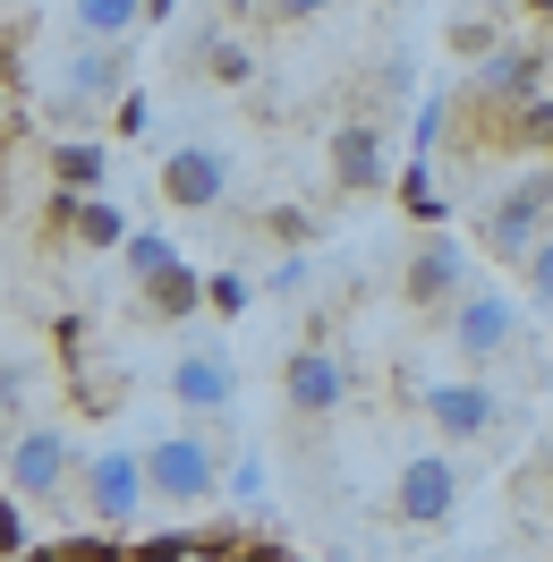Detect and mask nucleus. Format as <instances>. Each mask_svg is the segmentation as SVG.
I'll return each mask as SVG.
<instances>
[{
	"instance_id": "16",
	"label": "nucleus",
	"mask_w": 553,
	"mask_h": 562,
	"mask_svg": "<svg viewBox=\"0 0 553 562\" xmlns=\"http://www.w3.org/2000/svg\"><path fill=\"white\" fill-rule=\"evenodd\" d=\"M477 86L485 94H511V103H537V52H485Z\"/></svg>"
},
{
	"instance_id": "8",
	"label": "nucleus",
	"mask_w": 553,
	"mask_h": 562,
	"mask_svg": "<svg viewBox=\"0 0 553 562\" xmlns=\"http://www.w3.org/2000/svg\"><path fill=\"white\" fill-rule=\"evenodd\" d=\"M281 401L298 409V418H332L349 401V367L332 350H290V367H281Z\"/></svg>"
},
{
	"instance_id": "15",
	"label": "nucleus",
	"mask_w": 553,
	"mask_h": 562,
	"mask_svg": "<svg viewBox=\"0 0 553 562\" xmlns=\"http://www.w3.org/2000/svg\"><path fill=\"white\" fill-rule=\"evenodd\" d=\"M43 162H52V179H60V188H77V196H103V179H111V145H103V137H60L52 154H43Z\"/></svg>"
},
{
	"instance_id": "18",
	"label": "nucleus",
	"mask_w": 553,
	"mask_h": 562,
	"mask_svg": "<svg viewBox=\"0 0 553 562\" xmlns=\"http://www.w3.org/2000/svg\"><path fill=\"white\" fill-rule=\"evenodd\" d=\"M26 392H35V367H26V350H9L0 358V418L9 426H26Z\"/></svg>"
},
{
	"instance_id": "25",
	"label": "nucleus",
	"mask_w": 553,
	"mask_h": 562,
	"mask_svg": "<svg viewBox=\"0 0 553 562\" xmlns=\"http://www.w3.org/2000/svg\"><path fill=\"white\" fill-rule=\"evenodd\" d=\"M230 503H264V469H256V460H239V469H230Z\"/></svg>"
},
{
	"instance_id": "10",
	"label": "nucleus",
	"mask_w": 553,
	"mask_h": 562,
	"mask_svg": "<svg viewBox=\"0 0 553 562\" xmlns=\"http://www.w3.org/2000/svg\"><path fill=\"white\" fill-rule=\"evenodd\" d=\"M426 418L443 426V443H477V435H494L503 409H494V392H485V384H435V392H426Z\"/></svg>"
},
{
	"instance_id": "11",
	"label": "nucleus",
	"mask_w": 553,
	"mask_h": 562,
	"mask_svg": "<svg viewBox=\"0 0 553 562\" xmlns=\"http://www.w3.org/2000/svg\"><path fill=\"white\" fill-rule=\"evenodd\" d=\"M469 290V256L451 239H426V247H409V299L417 307H451Z\"/></svg>"
},
{
	"instance_id": "19",
	"label": "nucleus",
	"mask_w": 553,
	"mask_h": 562,
	"mask_svg": "<svg viewBox=\"0 0 553 562\" xmlns=\"http://www.w3.org/2000/svg\"><path fill=\"white\" fill-rule=\"evenodd\" d=\"M171 265H179V247L162 239V231H128V273H137V281L171 273Z\"/></svg>"
},
{
	"instance_id": "22",
	"label": "nucleus",
	"mask_w": 553,
	"mask_h": 562,
	"mask_svg": "<svg viewBox=\"0 0 553 562\" xmlns=\"http://www.w3.org/2000/svg\"><path fill=\"white\" fill-rule=\"evenodd\" d=\"M247 299H256L247 273H213V307H222V316H247Z\"/></svg>"
},
{
	"instance_id": "21",
	"label": "nucleus",
	"mask_w": 553,
	"mask_h": 562,
	"mask_svg": "<svg viewBox=\"0 0 553 562\" xmlns=\"http://www.w3.org/2000/svg\"><path fill=\"white\" fill-rule=\"evenodd\" d=\"M528 299H537V307H553V231L528 247Z\"/></svg>"
},
{
	"instance_id": "9",
	"label": "nucleus",
	"mask_w": 553,
	"mask_h": 562,
	"mask_svg": "<svg viewBox=\"0 0 553 562\" xmlns=\"http://www.w3.org/2000/svg\"><path fill=\"white\" fill-rule=\"evenodd\" d=\"M324 154H332V188H349V196H366V188L392 179V145H383L375 120H341Z\"/></svg>"
},
{
	"instance_id": "12",
	"label": "nucleus",
	"mask_w": 553,
	"mask_h": 562,
	"mask_svg": "<svg viewBox=\"0 0 553 562\" xmlns=\"http://www.w3.org/2000/svg\"><path fill=\"white\" fill-rule=\"evenodd\" d=\"M171 401H179V409H196V418L230 409V358H222V350H188V358H171Z\"/></svg>"
},
{
	"instance_id": "20",
	"label": "nucleus",
	"mask_w": 553,
	"mask_h": 562,
	"mask_svg": "<svg viewBox=\"0 0 553 562\" xmlns=\"http://www.w3.org/2000/svg\"><path fill=\"white\" fill-rule=\"evenodd\" d=\"M205 69L222 77V86H239V77L256 69V52H247V43H230V35H213V43H205Z\"/></svg>"
},
{
	"instance_id": "23",
	"label": "nucleus",
	"mask_w": 553,
	"mask_h": 562,
	"mask_svg": "<svg viewBox=\"0 0 553 562\" xmlns=\"http://www.w3.org/2000/svg\"><path fill=\"white\" fill-rule=\"evenodd\" d=\"M0 554H26V494L0 503Z\"/></svg>"
},
{
	"instance_id": "3",
	"label": "nucleus",
	"mask_w": 553,
	"mask_h": 562,
	"mask_svg": "<svg viewBox=\"0 0 553 562\" xmlns=\"http://www.w3.org/2000/svg\"><path fill=\"white\" fill-rule=\"evenodd\" d=\"M451 512H460V469H451V452H409L400 477H392V520L409 528V537H435Z\"/></svg>"
},
{
	"instance_id": "7",
	"label": "nucleus",
	"mask_w": 553,
	"mask_h": 562,
	"mask_svg": "<svg viewBox=\"0 0 553 562\" xmlns=\"http://www.w3.org/2000/svg\"><path fill=\"white\" fill-rule=\"evenodd\" d=\"M69 477V435L60 426H9V494H60Z\"/></svg>"
},
{
	"instance_id": "14",
	"label": "nucleus",
	"mask_w": 553,
	"mask_h": 562,
	"mask_svg": "<svg viewBox=\"0 0 553 562\" xmlns=\"http://www.w3.org/2000/svg\"><path fill=\"white\" fill-rule=\"evenodd\" d=\"M145 307L162 324H188L196 307H213V273H196V265H171V273L145 281Z\"/></svg>"
},
{
	"instance_id": "13",
	"label": "nucleus",
	"mask_w": 553,
	"mask_h": 562,
	"mask_svg": "<svg viewBox=\"0 0 553 562\" xmlns=\"http://www.w3.org/2000/svg\"><path fill=\"white\" fill-rule=\"evenodd\" d=\"M94 103H120V43H94L69 60V111H94Z\"/></svg>"
},
{
	"instance_id": "4",
	"label": "nucleus",
	"mask_w": 553,
	"mask_h": 562,
	"mask_svg": "<svg viewBox=\"0 0 553 562\" xmlns=\"http://www.w3.org/2000/svg\"><path fill=\"white\" fill-rule=\"evenodd\" d=\"M154 188H162L171 213H213L222 196H230V154H222V145H171Z\"/></svg>"
},
{
	"instance_id": "17",
	"label": "nucleus",
	"mask_w": 553,
	"mask_h": 562,
	"mask_svg": "<svg viewBox=\"0 0 553 562\" xmlns=\"http://www.w3.org/2000/svg\"><path fill=\"white\" fill-rule=\"evenodd\" d=\"M77 9V35H94V43H120L128 26H145V0H69Z\"/></svg>"
},
{
	"instance_id": "27",
	"label": "nucleus",
	"mask_w": 553,
	"mask_h": 562,
	"mask_svg": "<svg viewBox=\"0 0 553 562\" xmlns=\"http://www.w3.org/2000/svg\"><path fill=\"white\" fill-rule=\"evenodd\" d=\"M332 0H273V18H324Z\"/></svg>"
},
{
	"instance_id": "6",
	"label": "nucleus",
	"mask_w": 553,
	"mask_h": 562,
	"mask_svg": "<svg viewBox=\"0 0 553 562\" xmlns=\"http://www.w3.org/2000/svg\"><path fill=\"white\" fill-rule=\"evenodd\" d=\"M519 341V316L503 290H460L451 299V350L469 358V367H485V358H503Z\"/></svg>"
},
{
	"instance_id": "26",
	"label": "nucleus",
	"mask_w": 553,
	"mask_h": 562,
	"mask_svg": "<svg viewBox=\"0 0 553 562\" xmlns=\"http://www.w3.org/2000/svg\"><path fill=\"white\" fill-rule=\"evenodd\" d=\"M145 120H154V111H145V94H120V137H137Z\"/></svg>"
},
{
	"instance_id": "1",
	"label": "nucleus",
	"mask_w": 553,
	"mask_h": 562,
	"mask_svg": "<svg viewBox=\"0 0 553 562\" xmlns=\"http://www.w3.org/2000/svg\"><path fill=\"white\" fill-rule=\"evenodd\" d=\"M553 231V171H528V179H511L494 205H485V222H477V239H485V256H503V265H528V247Z\"/></svg>"
},
{
	"instance_id": "24",
	"label": "nucleus",
	"mask_w": 553,
	"mask_h": 562,
	"mask_svg": "<svg viewBox=\"0 0 553 562\" xmlns=\"http://www.w3.org/2000/svg\"><path fill=\"white\" fill-rule=\"evenodd\" d=\"M451 52H460V60H485V52H503V43H494V26L469 18V26H451Z\"/></svg>"
},
{
	"instance_id": "28",
	"label": "nucleus",
	"mask_w": 553,
	"mask_h": 562,
	"mask_svg": "<svg viewBox=\"0 0 553 562\" xmlns=\"http://www.w3.org/2000/svg\"><path fill=\"white\" fill-rule=\"evenodd\" d=\"M171 9H179V0H145V18H171Z\"/></svg>"
},
{
	"instance_id": "5",
	"label": "nucleus",
	"mask_w": 553,
	"mask_h": 562,
	"mask_svg": "<svg viewBox=\"0 0 553 562\" xmlns=\"http://www.w3.org/2000/svg\"><path fill=\"white\" fill-rule=\"evenodd\" d=\"M145 494H154V477H145V452H94V460H86V503H94L103 537H120V528L137 520Z\"/></svg>"
},
{
	"instance_id": "2",
	"label": "nucleus",
	"mask_w": 553,
	"mask_h": 562,
	"mask_svg": "<svg viewBox=\"0 0 553 562\" xmlns=\"http://www.w3.org/2000/svg\"><path fill=\"white\" fill-rule=\"evenodd\" d=\"M145 477H154V503H213V494L230 486V469L213 452L205 435H162V443H145Z\"/></svg>"
}]
</instances>
